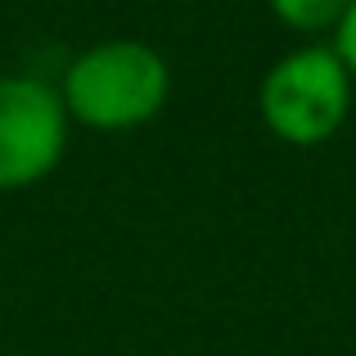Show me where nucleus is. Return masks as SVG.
Listing matches in <instances>:
<instances>
[{"label": "nucleus", "instance_id": "obj_1", "mask_svg": "<svg viewBox=\"0 0 356 356\" xmlns=\"http://www.w3.org/2000/svg\"><path fill=\"white\" fill-rule=\"evenodd\" d=\"M172 95L167 59L145 41H99L81 50L63 72L59 99L68 122L90 131H136L163 113Z\"/></svg>", "mask_w": 356, "mask_h": 356}, {"label": "nucleus", "instance_id": "obj_2", "mask_svg": "<svg viewBox=\"0 0 356 356\" xmlns=\"http://www.w3.org/2000/svg\"><path fill=\"white\" fill-rule=\"evenodd\" d=\"M352 86L334 45H302L270 63L257 90V113L284 145H321L348 122Z\"/></svg>", "mask_w": 356, "mask_h": 356}, {"label": "nucleus", "instance_id": "obj_3", "mask_svg": "<svg viewBox=\"0 0 356 356\" xmlns=\"http://www.w3.org/2000/svg\"><path fill=\"white\" fill-rule=\"evenodd\" d=\"M68 108L41 77H0V190H27L59 167Z\"/></svg>", "mask_w": 356, "mask_h": 356}, {"label": "nucleus", "instance_id": "obj_4", "mask_svg": "<svg viewBox=\"0 0 356 356\" xmlns=\"http://www.w3.org/2000/svg\"><path fill=\"white\" fill-rule=\"evenodd\" d=\"M352 0H270V14L293 32H325L339 27Z\"/></svg>", "mask_w": 356, "mask_h": 356}, {"label": "nucleus", "instance_id": "obj_5", "mask_svg": "<svg viewBox=\"0 0 356 356\" xmlns=\"http://www.w3.org/2000/svg\"><path fill=\"white\" fill-rule=\"evenodd\" d=\"M334 54L343 59V68H348V77L356 81V0L348 5V14H343V23L334 27Z\"/></svg>", "mask_w": 356, "mask_h": 356}]
</instances>
